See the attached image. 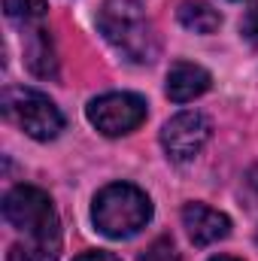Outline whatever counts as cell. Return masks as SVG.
I'll list each match as a JSON object with an SVG mask.
<instances>
[{"instance_id":"7c38bea8","label":"cell","mask_w":258,"mask_h":261,"mask_svg":"<svg viewBox=\"0 0 258 261\" xmlns=\"http://www.w3.org/2000/svg\"><path fill=\"white\" fill-rule=\"evenodd\" d=\"M61 249H49V246H31V243H12L6 261H58Z\"/></svg>"},{"instance_id":"5bb4252c","label":"cell","mask_w":258,"mask_h":261,"mask_svg":"<svg viewBox=\"0 0 258 261\" xmlns=\"http://www.w3.org/2000/svg\"><path fill=\"white\" fill-rule=\"evenodd\" d=\"M240 34H243L249 43H258V3L243 15V21H240Z\"/></svg>"},{"instance_id":"3957f363","label":"cell","mask_w":258,"mask_h":261,"mask_svg":"<svg viewBox=\"0 0 258 261\" xmlns=\"http://www.w3.org/2000/svg\"><path fill=\"white\" fill-rule=\"evenodd\" d=\"M152 219V200L143 189L131 182H110L104 186L91 203L94 228L110 240H125L143 231Z\"/></svg>"},{"instance_id":"30bf717a","label":"cell","mask_w":258,"mask_h":261,"mask_svg":"<svg viewBox=\"0 0 258 261\" xmlns=\"http://www.w3.org/2000/svg\"><path fill=\"white\" fill-rule=\"evenodd\" d=\"M176 18L192 34H213L222 24V15L210 0H183L176 9Z\"/></svg>"},{"instance_id":"9a60e30c","label":"cell","mask_w":258,"mask_h":261,"mask_svg":"<svg viewBox=\"0 0 258 261\" xmlns=\"http://www.w3.org/2000/svg\"><path fill=\"white\" fill-rule=\"evenodd\" d=\"M73 261H119L113 252H104V249H91V252H82V255H76Z\"/></svg>"},{"instance_id":"2e32d148","label":"cell","mask_w":258,"mask_h":261,"mask_svg":"<svg viewBox=\"0 0 258 261\" xmlns=\"http://www.w3.org/2000/svg\"><path fill=\"white\" fill-rule=\"evenodd\" d=\"M249 189H252V195H255V200H258V167L249 173Z\"/></svg>"},{"instance_id":"7a4b0ae2","label":"cell","mask_w":258,"mask_h":261,"mask_svg":"<svg viewBox=\"0 0 258 261\" xmlns=\"http://www.w3.org/2000/svg\"><path fill=\"white\" fill-rule=\"evenodd\" d=\"M3 219L9 228L24 234V243L31 246H49L61 249V222L52 206V197L37 186H15L3 195Z\"/></svg>"},{"instance_id":"8992f818","label":"cell","mask_w":258,"mask_h":261,"mask_svg":"<svg viewBox=\"0 0 258 261\" xmlns=\"http://www.w3.org/2000/svg\"><path fill=\"white\" fill-rule=\"evenodd\" d=\"M210 134H213V125H210V119L203 113L183 110V113H176L173 119L164 122V128H161V146H164V152H167L170 161L186 164V161H194L200 155V149L207 146Z\"/></svg>"},{"instance_id":"8fae6325","label":"cell","mask_w":258,"mask_h":261,"mask_svg":"<svg viewBox=\"0 0 258 261\" xmlns=\"http://www.w3.org/2000/svg\"><path fill=\"white\" fill-rule=\"evenodd\" d=\"M46 0H3V12L9 21L21 24V28H31L37 21H43L46 15Z\"/></svg>"},{"instance_id":"52a82bcc","label":"cell","mask_w":258,"mask_h":261,"mask_svg":"<svg viewBox=\"0 0 258 261\" xmlns=\"http://www.w3.org/2000/svg\"><path fill=\"white\" fill-rule=\"evenodd\" d=\"M183 228L194 246H213L231 234V219L222 210H213L207 203H186L183 206Z\"/></svg>"},{"instance_id":"4fadbf2b","label":"cell","mask_w":258,"mask_h":261,"mask_svg":"<svg viewBox=\"0 0 258 261\" xmlns=\"http://www.w3.org/2000/svg\"><path fill=\"white\" fill-rule=\"evenodd\" d=\"M137 261H179V252H176V243L170 237H158L140 252Z\"/></svg>"},{"instance_id":"5b68a950","label":"cell","mask_w":258,"mask_h":261,"mask_svg":"<svg viewBox=\"0 0 258 261\" xmlns=\"http://www.w3.org/2000/svg\"><path fill=\"white\" fill-rule=\"evenodd\" d=\"M146 100L131 91H110L85 107V116L104 137H122L146 122Z\"/></svg>"},{"instance_id":"e0dca14e","label":"cell","mask_w":258,"mask_h":261,"mask_svg":"<svg viewBox=\"0 0 258 261\" xmlns=\"http://www.w3.org/2000/svg\"><path fill=\"white\" fill-rule=\"evenodd\" d=\"M210 261H237V258H231V255H216V258H210Z\"/></svg>"},{"instance_id":"9c48e42d","label":"cell","mask_w":258,"mask_h":261,"mask_svg":"<svg viewBox=\"0 0 258 261\" xmlns=\"http://www.w3.org/2000/svg\"><path fill=\"white\" fill-rule=\"evenodd\" d=\"M24 64L34 76H55L58 73V58H55V46H52V37L43 24H37L31 34H28V43H24Z\"/></svg>"},{"instance_id":"6da1fadb","label":"cell","mask_w":258,"mask_h":261,"mask_svg":"<svg viewBox=\"0 0 258 261\" xmlns=\"http://www.w3.org/2000/svg\"><path fill=\"white\" fill-rule=\"evenodd\" d=\"M97 28L104 40L134 64H152L158 58V34L140 0H104Z\"/></svg>"},{"instance_id":"ba28073f","label":"cell","mask_w":258,"mask_h":261,"mask_svg":"<svg viewBox=\"0 0 258 261\" xmlns=\"http://www.w3.org/2000/svg\"><path fill=\"white\" fill-rule=\"evenodd\" d=\"M210 85H213V76L192 61H176L167 73V97L173 103H189L203 91H210Z\"/></svg>"},{"instance_id":"277c9868","label":"cell","mask_w":258,"mask_h":261,"mask_svg":"<svg viewBox=\"0 0 258 261\" xmlns=\"http://www.w3.org/2000/svg\"><path fill=\"white\" fill-rule=\"evenodd\" d=\"M0 107H3V116L21 128L28 137L46 143V140H55L61 130H64V116L61 110L37 88H24V85H9L3 88V97H0Z\"/></svg>"}]
</instances>
